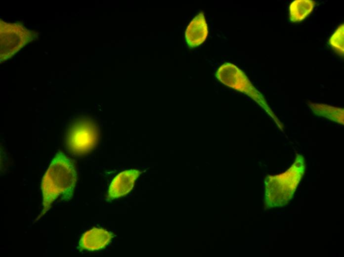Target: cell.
Listing matches in <instances>:
<instances>
[{
  "label": "cell",
  "mask_w": 344,
  "mask_h": 257,
  "mask_svg": "<svg viewBox=\"0 0 344 257\" xmlns=\"http://www.w3.org/2000/svg\"><path fill=\"white\" fill-rule=\"evenodd\" d=\"M77 175L72 161L62 152L57 153L42 179L43 209L37 220L47 213L59 197L65 200L72 197Z\"/></svg>",
  "instance_id": "1"
},
{
  "label": "cell",
  "mask_w": 344,
  "mask_h": 257,
  "mask_svg": "<svg viewBox=\"0 0 344 257\" xmlns=\"http://www.w3.org/2000/svg\"><path fill=\"white\" fill-rule=\"evenodd\" d=\"M305 170L304 157L298 154L291 166L283 173L268 175L264 179V205L267 208L281 207L292 198Z\"/></svg>",
  "instance_id": "2"
},
{
  "label": "cell",
  "mask_w": 344,
  "mask_h": 257,
  "mask_svg": "<svg viewBox=\"0 0 344 257\" xmlns=\"http://www.w3.org/2000/svg\"><path fill=\"white\" fill-rule=\"evenodd\" d=\"M215 76L224 85L252 99L265 111L278 128L284 131L283 123L271 109L264 96L254 86L242 70L233 64L225 63L218 69Z\"/></svg>",
  "instance_id": "3"
},
{
  "label": "cell",
  "mask_w": 344,
  "mask_h": 257,
  "mask_svg": "<svg viewBox=\"0 0 344 257\" xmlns=\"http://www.w3.org/2000/svg\"><path fill=\"white\" fill-rule=\"evenodd\" d=\"M0 62L8 59L32 41L36 34L21 23L6 22L0 19Z\"/></svg>",
  "instance_id": "4"
},
{
  "label": "cell",
  "mask_w": 344,
  "mask_h": 257,
  "mask_svg": "<svg viewBox=\"0 0 344 257\" xmlns=\"http://www.w3.org/2000/svg\"><path fill=\"white\" fill-rule=\"evenodd\" d=\"M98 138V130L94 122L87 118H82L75 121L69 128L66 143L71 152L81 155L92 150Z\"/></svg>",
  "instance_id": "5"
},
{
  "label": "cell",
  "mask_w": 344,
  "mask_h": 257,
  "mask_svg": "<svg viewBox=\"0 0 344 257\" xmlns=\"http://www.w3.org/2000/svg\"><path fill=\"white\" fill-rule=\"evenodd\" d=\"M140 174V171L137 170H126L119 173L110 184L107 200L110 201L127 194Z\"/></svg>",
  "instance_id": "6"
},
{
  "label": "cell",
  "mask_w": 344,
  "mask_h": 257,
  "mask_svg": "<svg viewBox=\"0 0 344 257\" xmlns=\"http://www.w3.org/2000/svg\"><path fill=\"white\" fill-rule=\"evenodd\" d=\"M113 237V234L104 229L93 228L83 235L79 247L81 250H99L105 248Z\"/></svg>",
  "instance_id": "7"
},
{
  "label": "cell",
  "mask_w": 344,
  "mask_h": 257,
  "mask_svg": "<svg viewBox=\"0 0 344 257\" xmlns=\"http://www.w3.org/2000/svg\"><path fill=\"white\" fill-rule=\"evenodd\" d=\"M208 34L207 24L203 12L199 13L189 23L185 32L188 45L195 47L202 43Z\"/></svg>",
  "instance_id": "8"
},
{
  "label": "cell",
  "mask_w": 344,
  "mask_h": 257,
  "mask_svg": "<svg viewBox=\"0 0 344 257\" xmlns=\"http://www.w3.org/2000/svg\"><path fill=\"white\" fill-rule=\"evenodd\" d=\"M308 105L315 115L341 125H344L343 108L319 103H309Z\"/></svg>",
  "instance_id": "9"
},
{
  "label": "cell",
  "mask_w": 344,
  "mask_h": 257,
  "mask_svg": "<svg viewBox=\"0 0 344 257\" xmlns=\"http://www.w3.org/2000/svg\"><path fill=\"white\" fill-rule=\"evenodd\" d=\"M316 2L313 0H295L289 6L290 19L299 22L306 18L313 11Z\"/></svg>",
  "instance_id": "10"
},
{
  "label": "cell",
  "mask_w": 344,
  "mask_h": 257,
  "mask_svg": "<svg viewBox=\"0 0 344 257\" xmlns=\"http://www.w3.org/2000/svg\"><path fill=\"white\" fill-rule=\"evenodd\" d=\"M344 25H339L329 39V43L333 49L341 57L344 54Z\"/></svg>",
  "instance_id": "11"
}]
</instances>
